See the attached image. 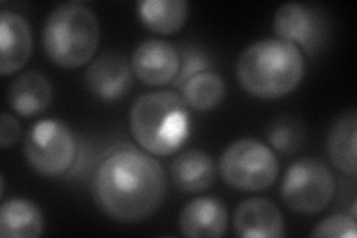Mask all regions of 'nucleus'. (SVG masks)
Masks as SVG:
<instances>
[{
  "mask_svg": "<svg viewBox=\"0 0 357 238\" xmlns=\"http://www.w3.org/2000/svg\"><path fill=\"white\" fill-rule=\"evenodd\" d=\"M225 91L227 87L222 76L216 72L206 70L192 76L182 87V97L188 107L198 112H207L220 105V101L225 97Z\"/></svg>",
  "mask_w": 357,
  "mask_h": 238,
  "instance_id": "19",
  "label": "nucleus"
},
{
  "mask_svg": "<svg viewBox=\"0 0 357 238\" xmlns=\"http://www.w3.org/2000/svg\"><path fill=\"white\" fill-rule=\"evenodd\" d=\"M228 228V209L216 197L189 201L178 214V230L188 238H219Z\"/></svg>",
  "mask_w": 357,
  "mask_h": 238,
  "instance_id": "13",
  "label": "nucleus"
},
{
  "mask_svg": "<svg viewBox=\"0 0 357 238\" xmlns=\"http://www.w3.org/2000/svg\"><path fill=\"white\" fill-rule=\"evenodd\" d=\"M326 151L331 163L340 172L356 176L357 172V113L344 112L328 133Z\"/></svg>",
  "mask_w": 357,
  "mask_h": 238,
  "instance_id": "16",
  "label": "nucleus"
},
{
  "mask_svg": "<svg viewBox=\"0 0 357 238\" xmlns=\"http://www.w3.org/2000/svg\"><path fill=\"white\" fill-rule=\"evenodd\" d=\"M278 170L271 147L250 137L232 142L219 158V172L225 184L245 192H258L274 185Z\"/></svg>",
  "mask_w": 357,
  "mask_h": 238,
  "instance_id": "5",
  "label": "nucleus"
},
{
  "mask_svg": "<svg viewBox=\"0 0 357 238\" xmlns=\"http://www.w3.org/2000/svg\"><path fill=\"white\" fill-rule=\"evenodd\" d=\"M335 194L331 168L317 158H301L287 168L282 182V198L289 209L303 214L325 210Z\"/></svg>",
  "mask_w": 357,
  "mask_h": 238,
  "instance_id": "6",
  "label": "nucleus"
},
{
  "mask_svg": "<svg viewBox=\"0 0 357 238\" xmlns=\"http://www.w3.org/2000/svg\"><path fill=\"white\" fill-rule=\"evenodd\" d=\"M236 73L245 93L275 100L292 93L305 73L304 54L296 45L278 38L250 43L240 54Z\"/></svg>",
  "mask_w": 357,
  "mask_h": 238,
  "instance_id": "2",
  "label": "nucleus"
},
{
  "mask_svg": "<svg viewBox=\"0 0 357 238\" xmlns=\"http://www.w3.org/2000/svg\"><path fill=\"white\" fill-rule=\"evenodd\" d=\"M234 234L240 238H282L284 219L275 204L266 198L244 200L232 219Z\"/></svg>",
  "mask_w": 357,
  "mask_h": 238,
  "instance_id": "12",
  "label": "nucleus"
},
{
  "mask_svg": "<svg viewBox=\"0 0 357 238\" xmlns=\"http://www.w3.org/2000/svg\"><path fill=\"white\" fill-rule=\"evenodd\" d=\"M304 131L299 122L290 118L275 119L268 128V142L275 151L292 154L303 144Z\"/></svg>",
  "mask_w": 357,
  "mask_h": 238,
  "instance_id": "20",
  "label": "nucleus"
},
{
  "mask_svg": "<svg viewBox=\"0 0 357 238\" xmlns=\"http://www.w3.org/2000/svg\"><path fill=\"white\" fill-rule=\"evenodd\" d=\"M273 27L278 39L294 43L308 54L317 51L326 38V26L319 10L298 2L278 8Z\"/></svg>",
  "mask_w": 357,
  "mask_h": 238,
  "instance_id": "8",
  "label": "nucleus"
},
{
  "mask_svg": "<svg viewBox=\"0 0 357 238\" xmlns=\"http://www.w3.org/2000/svg\"><path fill=\"white\" fill-rule=\"evenodd\" d=\"M33 35L29 21L14 10L0 13V75L17 73L31 55Z\"/></svg>",
  "mask_w": 357,
  "mask_h": 238,
  "instance_id": "11",
  "label": "nucleus"
},
{
  "mask_svg": "<svg viewBox=\"0 0 357 238\" xmlns=\"http://www.w3.org/2000/svg\"><path fill=\"white\" fill-rule=\"evenodd\" d=\"M165 173L152 154L134 146L112 151L94 179V198L110 219L134 223L151 218L165 197Z\"/></svg>",
  "mask_w": 357,
  "mask_h": 238,
  "instance_id": "1",
  "label": "nucleus"
},
{
  "mask_svg": "<svg viewBox=\"0 0 357 238\" xmlns=\"http://www.w3.org/2000/svg\"><path fill=\"white\" fill-rule=\"evenodd\" d=\"M76 149V140L70 128L55 119L36 122L24 140L27 163L45 177L64 174L75 161Z\"/></svg>",
  "mask_w": 357,
  "mask_h": 238,
  "instance_id": "7",
  "label": "nucleus"
},
{
  "mask_svg": "<svg viewBox=\"0 0 357 238\" xmlns=\"http://www.w3.org/2000/svg\"><path fill=\"white\" fill-rule=\"evenodd\" d=\"M172 180L185 194H198L215 184L216 167L207 152L191 149L178 154L172 163Z\"/></svg>",
  "mask_w": 357,
  "mask_h": 238,
  "instance_id": "15",
  "label": "nucleus"
},
{
  "mask_svg": "<svg viewBox=\"0 0 357 238\" xmlns=\"http://www.w3.org/2000/svg\"><path fill=\"white\" fill-rule=\"evenodd\" d=\"M130 128L132 137L146 152L172 155L189 137V107L183 97L173 91L143 94L130 110Z\"/></svg>",
  "mask_w": 357,
  "mask_h": 238,
  "instance_id": "3",
  "label": "nucleus"
},
{
  "mask_svg": "<svg viewBox=\"0 0 357 238\" xmlns=\"http://www.w3.org/2000/svg\"><path fill=\"white\" fill-rule=\"evenodd\" d=\"M188 9L185 0H142L137 3V15L155 35L169 36L185 26Z\"/></svg>",
  "mask_w": 357,
  "mask_h": 238,
  "instance_id": "18",
  "label": "nucleus"
},
{
  "mask_svg": "<svg viewBox=\"0 0 357 238\" xmlns=\"http://www.w3.org/2000/svg\"><path fill=\"white\" fill-rule=\"evenodd\" d=\"M98 43V18L81 2L55 6L45 20L43 50L50 60L63 69H77L93 60Z\"/></svg>",
  "mask_w": 357,
  "mask_h": 238,
  "instance_id": "4",
  "label": "nucleus"
},
{
  "mask_svg": "<svg viewBox=\"0 0 357 238\" xmlns=\"http://www.w3.org/2000/svg\"><path fill=\"white\" fill-rule=\"evenodd\" d=\"M21 137V126L18 119L8 112H3L0 117V146L2 149H8L18 143Z\"/></svg>",
  "mask_w": 357,
  "mask_h": 238,
  "instance_id": "23",
  "label": "nucleus"
},
{
  "mask_svg": "<svg viewBox=\"0 0 357 238\" xmlns=\"http://www.w3.org/2000/svg\"><path fill=\"white\" fill-rule=\"evenodd\" d=\"M210 67L211 61L204 51L191 47V45L185 47L181 54V67H178V73L173 81V87L182 89L189 79L201 72L210 70Z\"/></svg>",
  "mask_w": 357,
  "mask_h": 238,
  "instance_id": "21",
  "label": "nucleus"
},
{
  "mask_svg": "<svg viewBox=\"0 0 357 238\" xmlns=\"http://www.w3.org/2000/svg\"><path fill=\"white\" fill-rule=\"evenodd\" d=\"M181 67V55L174 45L161 39L140 42L131 57V70L143 84L162 87L173 84Z\"/></svg>",
  "mask_w": 357,
  "mask_h": 238,
  "instance_id": "9",
  "label": "nucleus"
},
{
  "mask_svg": "<svg viewBox=\"0 0 357 238\" xmlns=\"http://www.w3.org/2000/svg\"><path fill=\"white\" fill-rule=\"evenodd\" d=\"M9 107L21 117H36L52 103V87L42 73L30 70L20 75L6 93Z\"/></svg>",
  "mask_w": 357,
  "mask_h": 238,
  "instance_id": "14",
  "label": "nucleus"
},
{
  "mask_svg": "<svg viewBox=\"0 0 357 238\" xmlns=\"http://www.w3.org/2000/svg\"><path fill=\"white\" fill-rule=\"evenodd\" d=\"M311 237L320 238H356L357 237V222L353 216L347 214H333L326 219L320 221L316 228L312 230Z\"/></svg>",
  "mask_w": 357,
  "mask_h": 238,
  "instance_id": "22",
  "label": "nucleus"
},
{
  "mask_svg": "<svg viewBox=\"0 0 357 238\" xmlns=\"http://www.w3.org/2000/svg\"><path fill=\"white\" fill-rule=\"evenodd\" d=\"M85 84L100 100H119L132 85L131 64L122 54L105 52L89 64L85 72Z\"/></svg>",
  "mask_w": 357,
  "mask_h": 238,
  "instance_id": "10",
  "label": "nucleus"
},
{
  "mask_svg": "<svg viewBox=\"0 0 357 238\" xmlns=\"http://www.w3.org/2000/svg\"><path fill=\"white\" fill-rule=\"evenodd\" d=\"M45 221L36 202L27 198H9L0 207V235L3 238H38Z\"/></svg>",
  "mask_w": 357,
  "mask_h": 238,
  "instance_id": "17",
  "label": "nucleus"
}]
</instances>
